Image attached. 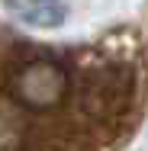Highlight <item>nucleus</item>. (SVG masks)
Returning a JSON list of instances; mask_svg holds the SVG:
<instances>
[{"label": "nucleus", "instance_id": "nucleus-1", "mask_svg": "<svg viewBox=\"0 0 148 151\" xmlns=\"http://www.w3.org/2000/svg\"><path fill=\"white\" fill-rule=\"evenodd\" d=\"M77 84H81V77L74 81L68 64L61 58H55V55H45V52L23 55V58L10 61L6 71H3V93H6V100L16 109L35 113V116L55 113L64 103L77 106Z\"/></svg>", "mask_w": 148, "mask_h": 151}, {"label": "nucleus", "instance_id": "nucleus-2", "mask_svg": "<svg viewBox=\"0 0 148 151\" xmlns=\"http://www.w3.org/2000/svg\"><path fill=\"white\" fill-rule=\"evenodd\" d=\"M29 151H61V148H55V145H35V148H29Z\"/></svg>", "mask_w": 148, "mask_h": 151}, {"label": "nucleus", "instance_id": "nucleus-3", "mask_svg": "<svg viewBox=\"0 0 148 151\" xmlns=\"http://www.w3.org/2000/svg\"><path fill=\"white\" fill-rule=\"evenodd\" d=\"M35 3H48V0H35Z\"/></svg>", "mask_w": 148, "mask_h": 151}]
</instances>
